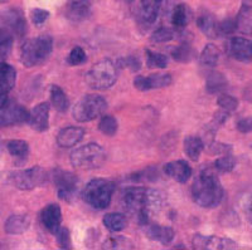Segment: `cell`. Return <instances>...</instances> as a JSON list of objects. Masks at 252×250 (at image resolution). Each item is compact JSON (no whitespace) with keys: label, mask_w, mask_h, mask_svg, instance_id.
<instances>
[{"label":"cell","mask_w":252,"mask_h":250,"mask_svg":"<svg viewBox=\"0 0 252 250\" xmlns=\"http://www.w3.org/2000/svg\"><path fill=\"white\" fill-rule=\"evenodd\" d=\"M118 119L112 116H103L98 123V130L105 136H115L118 132Z\"/></svg>","instance_id":"35"},{"label":"cell","mask_w":252,"mask_h":250,"mask_svg":"<svg viewBox=\"0 0 252 250\" xmlns=\"http://www.w3.org/2000/svg\"><path fill=\"white\" fill-rule=\"evenodd\" d=\"M10 182L20 190H33L47 181V172L39 166H33L22 171H15L9 177Z\"/></svg>","instance_id":"8"},{"label":"cell","mask_w":252,"mask_h":250,"mask_svg":"<svg viewBox=\"0 0 252 250\" xmlns=\"http://www.w3.org/2000/svg\"><path fill=\"white\" fill-rule=\"evenodd\" d=\"M193 248L199 250H228L236 249L237 245L233 240L227 238H220V236H204L195 235L193 238Z\"/></svg>","instance_id":"14"},{"label":"cell","mask_w":252,"mask_h":250,"mask_svg":"<svg viewBox=\"0 0 252 250\" xmlns=\"http://www.w3.org/2000/svg\"><path fill=\"white\" fill-rule=\"evenodd\" d=\"M103 249H132L134 245L131 244L129 239L124 236H112L105 240L102 245Z\"/></svg>","instance_id":"36"},{"label":"cell","mask_w":252,"mask_h":250,"mask_svg":"<svg viewBox=\"0 0 252 250\" xmlns=\"http://www.w3.org/2000/svg\"><path fill=\"white\" fill-rule=\"evenodd\" d=\"M228 148H231L229 146L224 145V143H213L211 146V151H213L212 154H224L227 155L229 152Z\"/></svg>","instance_id":"47"},{"label":"cell","mask_w":252,"mask_h":250,"mask_svg":"<svg viewBox=\"0 0 252 250\" xmlns=\"http://www.w3.org/2000/svg\"><path fill=\"white\" fill-rule=\"evenodd\" d=\"M164 172L169 177H172L174 181L184 184L192 176V167L184 160H177V161L165 164L164 165Z\"/></svg>","instance_id":"19"},{"label":"cell","mask_w":252,"mask_h":250,"mask_svg":"<svg viewBox=\"0 0 252 250\" xmlns=\"http://www.w3.org/2000/svg\"><path fill=\"white\" fill-rule=\"evenodd\" d=\"M29 112L23 106L8 103L0 108V126H13L28 122Z\"/></svg>","instance_id":"11"},{"label":"cell","mask_w":252,"mask_h":250,"mask_svg":"<svg viewBox=\"0 0 252 250\" xmlns=\"http://www.w3.org/2000/svg\"><path fill=\"white\" fill-rule=\"evenodd\" d=\"M174 38V31L169 28L161 27V28L157 29L150 37V40L154 43H166L172 40Z\"/></svg>","instance_id":"40"},{"label":"cell","mask_w":252,"mask_h":250,"mask_svg":"<svg viewBox=\"0 0 252 250\" xmlns=\"http://www.w3.org/2000/svg\"><path fill=\"white\" fill-rule=\"evenodd\" d=\"M49 17V13L44 9H33L31 13V18L34 24H43Z\"/></svg>","instance_id":"43"},{"label":"cell","mask_w":252,"mask_h":250,"mask_svg":"<svg viewBox=\"0 0 252 250\" xmlns=\"http://www.w3.org/2000/svg\"><path fill=\"white\" fill-rule=\"evenodd\" d=\"M107 110V102L100 94H86L75 105L72 116L78 122H90Z\"/></svg>","instance_id":"7"},{"label":"cell","mask_w":252,"mask_h":250,"mask_svg":"<svg viewBox=\"0 0 252 250\" xmlns=\"http://www.w3.org/2000/svg\"><path fill=\"white\" fill-rule=\"evenodd\" d=\"M220 59V51L215 44H207L199 57V62L204 68H215Z\"/></svg>","instance_id":"30"},{"label":"cell","mask_w":252,"mask_h":250,"mask_svg":"<svg viewBox=\"0 0 252 250\" xmlns=\"http://www.w3.org/2000/svg\"><path fill=\"white\" fill-rule=\"evenodd\" d=\"M237 30L244 34H252V0H244L237 18Z\"/></svg>","instance_id":"23"},{"label":"cell","mask_w":252,"mask_h":250,"mask_svg":"<svg viewBox=\"0 0 252 250\" xmlns=\"http://www.w3.org/2000/svg\"><path fill=\"white\" fill-rule=\"evenodd\" d=\"M29 226H31V218L28 215L15 214L6 219L5 224H4V230L10 235H18V234L26 233Z\"/></svg>","instance_id":"22"},{"label":"cell","mask_w":252,"mask_h":250,"mask_svg":"<svg viewBox=\"0 0 252 250\" xmlns=\"http://www.w3.org/2000/svg\"><path fill=\"white\" fill-rule=\"evenodd\" d=\"M56 236H57L58 245L62 249H71V234H69V230L67 227H61L57 234H56Z\"/></svg>","instance_id":"42"},{"label":"cell","mask_w":252,"mask_h":250,"mask_svg":"<svg viewBox=\"0 0 252 250\" xmlns=\"http://www.w3.org/2000/svg\"><path fill=\"white\" fill-rule=\"evenodd\" d=\"M118 67L111 59H102L94 63L86 74V83L92 89H107L116 83Z\"/></svg>","instance_id":"6"},{"label":"cell","mask_w":252,"mask_h":250,"mask_svg":"<svg viewBox=\"0 0 252 250\" xmlns=\"http://www.w3.org/2000/svg\"><path fill=\"white\" fill-rule=\"evenodd\" d=\"M40 220H42V224L47 230L56 235L61 229V224H62V211H61L60 205L51 204L46 206L40 214Z\"/></svg>","instance_id":"18"},{"label":"cell","mask_w":252,"mask_h":250,"mask_svg":"<svg viewBox=\"0 0 252 250\" xmlns=\"http://www.w3.org/2000/svg\"><path fill=\"white\" fill-rule=\"evenodd\" d=\"M192 197L202 208L212 209L223 199V188L213 170L207 168L198 173L192 184Z\"/></svg>","instance_id":"2"},{"label":"cell","mask_w":252,"mask_h":250,"mask_svg":"<svg viewBox=\"0 0 252 250\" xmlns=\"http://www.w3.org/2000/svg\"><path fill=\"white\" fill-rule=\"evenodd\" d=\"M4 26L6 27V30H9L12 34H15L18 38L24 37L27 31V22L23 13L19 9H9L8 12L3 13L1 15Z\"/></svg>","instance_id":"16"},{"label":"cell","mask_w":252,"mask_h":250,"mask_svg":"<svg viewBox=\"0 0 252 250\" xmlns=\"http://www.w3.org/2000/svg\"><path fill=\"white\" fill-rule=\"evenodd\" d=\"M227 85V80L223 74L213 72L208 76L206 83V88L209 93H217V92L223 91Z\"/></svg>","instance_id":"32"},{"label":"cell","mask_w":252,"mask_h":250,"mask_svg":"<svg viewBox=\"0 0 252 250\" xmlns=\"http://www.w3.org/2000/svg\"><path fill=\"white\" fill-rule=\"evenodd\" d=\"M103 225L109 229L110 231H121L127 226V219L124 214L120 213H109L103 216Z\"/></svg>","instance_id":"29"},{"label":"cell","mask_w":252,"mask_h":250,"mask_svg":"<svg viewBox=\"0 0 252 250\" xmlns=\"http://www.w3.org/2000/svg\"><path fill=\"white\" fill-rule=\"evenodd\" d=\"M120 200L124 210L138 220L140 225L149 224L153 216L157 215L164 205L160 191L140 186L124 189Z\"/></svg>","instance_id":"1"},{"label":"cell","mask_w":252,"mask_h":250,"mask_svg":"<svg viewBox=\"0 0 252 250\" xmlns=\"http://www.w3.org/2000/svg\"><path fill=\"white\" fill-rule=\"evenodd\" d=\"M13 47V34L6 29H0V60L9 56Z\"/></svg>","instance_id":"34"},{"label":"cell","mask_w":252,"mask_h":250,"mask_svg":"<svg viewBox=\"0 0 252 250\" xmlns=\"http://www.w3.org/2000/svg\"><path fill=\"white\" fill-rule=\"evenodd\" d=\"M86 131L81 127H75V126H69V127L62 128L60 134L57 135V143L60 147L69 148L77 145L81 139H83Z\"/></svg>","instance_id":"21"},{"label":"cell","mask_w":252,"mask_h":250,"mask_svg":"<svg viewBox=\"0 0 252 250\" xmlns=\"http://www.w3.org/2000/svg\"><path fill=\"white\" fill-rule=\"evenodd\" d=\"M8 0H0V3H6Z\"/></svg>","instance_id":"49"},{"label":"cell","mask_w":252,"mask_h":250,"mask_svg":"<svg viewBox=\"0 0 252 250\" xmlns=\"http://www.w3.org/2000/svg\"><path fill=\"white\" fill-rule=\"evenodd\" d=\"M146 64L149 68L164 69L168 67V57L157 52L146 51Z\"/></svg>","instance_id":"33"},{"label":"cell","mask_w":252,"mask_h":250,"mask_svg":"<svg viewBox=\"0 0 252 250\" xmlns=\"http://www.w3.org/2000/svg\"><path fill=\"white\" fill-rule=\"evenodd\" d=\"M55 185L60 199L64 201H71L75 197L78 188V180L75 173L69 171L56 170L55 171Z\"/></svg>","instance_id":"9"},{"label":"cell","mask_w":252,"mask_h":250,"mask_svg":"<svg viewBox=\"0 0 252 250\" xmlns=\"http://www.w3.org/2000/svg\"><path fill=\"white\" fill-rule=\"evenodd\" d=\"M120 63L123 64V67H127L131 71H136V69L140 68V62L136 58H126V59L120 60Z\"/></svg>","instance_id":"46"},{"label":"cell","mask_w":252,"mask_h":250,"mask_svg":"<svg viewBox=\"0 0 252 250\" xmlns=\"http://www.w3.org/2000/svg\"><path fill=\"white\" fill-rule=\"evenodd\" d=\"M217 103L218 106L226 112H233L236 111L238 107V101L236 100L235 97L229 96V94H220V96L218 97Z\"/></svg>","instance_id":"41"},{"label":"cell","mask_w":252,"mask_h":250,"mask_svg":"<svg viewBox=\"0 0 252 250\" xmlns=\"http://www.w3.org/2000/svg\"><path fill=\"white\" fill-rule=\"evenodd\" d=\"M163 0H135V18L140 24L149 27L157 20Z\"/></svg>","instance_id":"10"},{"label":"cell","mask_w":252,"mask_h":250,"mask_svg":"<svg viewBox=\"0 0 252 250\" xmlns=\"http://www.w3.org/2000/svg\"><path fill=\"white\" fill-rule=\"evenodd\" d=\"M29 125L37 132H44L49 127V103L43 102L35 106L29 112Z\"/></svg>","instance_id":"17"},{"label":"cell","mask_w":252,"mask_h":250,"mask_svg":"<svg viewBox=\"0 0 252 250\" xmlns=\"http://www.w3.org/2000/svg\"><path fill=\"white\" fill-rule=\"evenodd\" d=\"M173 78L168 73H155L145 76H138L134 78V87L138 91L145 92L155 88H164L172 84Z\"/></svg>","instance_id":"12"},{"label":"cell","mask_w":252,"mask_h":250,"mask_svg":"<svg viewBox=\"0 0 252 250\" xmlns=\"http://www.w3.org/2000/svg\"><path fill=\"white\" fill-rule=\"evenodd\" d=\"M236 166V159L233 156H231L229 154L223 155L222 157L216 160L215 167L216 170L220 171V172H229L232 171Z\"/></svg>","instance_id":"38"},{"label":"cell","mask_w":252,"mask_h":250,"mask_svg":"<svg viewBox=\"0 0 252 250\" xmlns=\"http://www.w3.org/2000/svg\"><path fill=\"white\" fill-rule=\"evenodd\" d=\"M144 226H145V235L154 242H159L160 244H169L175 236L174 229L170 226H163V225L152 224V222Z\"/></svg>","instance_id":"20"},{"label":"cell","mask_w":252,"mask_h":250,"mask_svg":"<svg viewBox=\"0 0 252 250\" xmlns=\"http://www.w3.org/2000/svg\"><path fill=\"white\" fill-rule=\"evenodd\" d=\"M184 152L192 161H197L204 150L203 139L198 136H189L184 139Z\"/></svg>","instance_id":"26"},{"label":"cell","mask_w":252,"mask_h":250,"mask_svg":"<svg viewBox=\"0 0 252 250\" xmlns=\"http://www.w3.org/2000/svg\"><path fill=\"white\" fill-rule=\"evenodd\" d=\"M87 60V56L81 47H75V48H72V51L69 52L68 58H67V62L71 66H81L83 63H86Z\"/></svg>","instance_id":"39"},{"label":"cell","mask_w":252,"mask_h":250,"mask_svg":"<svg viewBox=\"0 0 252 250\" xmlns=\"http://www.w3.org/2000/svg\"><path fill=\"white\" fill-rule=\"evenodd\" d=\"M69 161L76 170H96L106 162V152L98 143H87L72 151Z\"/></svg>","instance_id":"5"},{"label":"cell","mask_w":252,"mask_h":250,"mask_svg":"<svg viewBox=\"0 0 252 250\" xmlns=\"http://www.w3.org/2000/svg\"><path fill=\"white\" fill-rule=\"evenodd\" d=\"M192 18V12L187 4H178L172 12V22L177 28H184Z\"/></svg>","instance_id":"28"},{"label":"cell","mask_w":252,"mask_h":250,"mask_svg":"<svg viewBox=\"0 0 252 250\" xmlns=\"http://www.w3.org/2000/svg\"><path fill=\"white\" fill-rule=\"evenodd\" d=\"M51 102L56 108V111H58L60 113H64L69 107L68 97L60 85L53 84L51 87Z\"/></svg>","instance_id":"27"},{"label":"cell","mask_w":252,"mask_h":250,"mask_svg":"<svg viewBox=\"0 0 252 250\" xmlns=\"http://www.w3.org/2000/svg\"><path fill=\"white\" fill-rule=\"evenodd\" d=\"M237 30V24H236V19H226L222 23H218V31L223 33V34H229L232 31Z\"/></svg>","instance_id":"44"},{"label":"cell","mask_w":252,"mask_h":250,"mask_svg":"<svg viewBox=\"0 0 252 250\" xmlns=\"http://www.w3.org/2000/svg\"><path fill=\"white\" fill-rule=\"evenodd\" d=\"M9 154L18 161H24L29 156V145L24 139H12L6 145Z\"/></svg>","instance_id":"31"},{"label":"cell","mask_w":252,"mask_h":250,"mask_svg":"<svg viewBox=\"0 0 252 250\" xmlns=\"http://www.w3.org/2000/svg\"><path fill=\"white\" fill-rule=\"evenodd\" d=\"M246 215L247 219H249L250 222L252 224V196L250 197L246 202Z\"/></svg>","instance_id":"48"},{"label":"cell","mask_w":252,"mask_h":250,"mask_svg":"<svg viewBox=\"0 0 252 250\" xmlns=\"http://www.w3.org/2000/svg\"><path fill=\"white\" fill-rule=\"evenodd\" d=\"M237 130L242 134H249L252 131V118L251 117H245V118H241L240 121L236 125Z\"/></svg>","instance_id":"45"},{"label":"cell","mask_w":252,"mask_h":250,"mask_svg":"<svg viewBox=\"0 0 252 250\" xmlns=\"http://www.w3.org/2000/svg\"><path fill=\"white\" fill-rule=\"evenodd\" d=\"M197 26L204 35L209 38H216L218 35V23L211 13L203 12L198 15Z\"/></svg>","instance_id":"24"},{"label":"cell","mask_w":252,"mask_h":250,"mask_svg":"<svg viewBox=\"0 0 252 250\" xmlns=\"http://www.w3.org/2000/svg\"><path fill=\"white\" fill-rule=\"evenodd\" d=\"M17 82V72L10 64L0 60V108L8 102V94Z\"/></svg>","instance_id":"13"},{"label":"cell","mask_w":252,"mask_h":250,"mask_svg":"<svg viewBox=\"0 0 252 250\" xmlns=\"http://www.w3.org/2000/svg\"><path fill=\"white\" fill-rule=\"evenodd\" d=\"M91 14L89 0H73L68 8V17L75 22H82Z\"/></svg>","instance_id":"25"},{"label":"cell","mask_w":252,"mask_h":250,"mask_svg":"<svg viewBox=\"0 0 252 250\" xmlns=\"http://www.w3.org/2000/svg\"><path fill=\"white\" fill-rule=\"evenodd\" d=\"M229 56L240 62L249 63L252 60V42L242 37H233L227 43Z\"/></svg>","instance_id":"15"},{"label":"cell","mask_w":252,"mask_h":250,"mask_svg":"<svg viewBox=\"0 0 252 250\" xmlns=\"http://www.w3.org/2000/svg\"><path fill=\"white\" fill-rule=\"evenodd\" d=\"M172 57L173 59L177 60V62L187 63L190 62L194 57V52L188 44H182V46L174 48V51L172 52Z\"/></svg>","instance_id":"37"},{"label":"cell","mask_w":252,"mask_h":250,"mask_svg":"<svg viewBox=\"0 0 252 250\" xmlns=\"http://www.w3.org/2000/svg\"><path fill=\"white\" fill-rule=\"evenodd\" d=\"M53 51V40L49 35L28 39L20 48V60L26 67H35L47 62Z\"/></svg>","instance_id":"3"},{"label":"cell","mask_w":252,"mask_h":250,"mask_svg":"<svg viewBox=\"0 0 252 250\" xmlns=\"http://www.w3.org/2000/svg\"><path fill=\"white\" fill-rule=\"evenodd\" d=\"M115 191L114 182L107 179L97 177L86 185L83 190V200L96 210H105L109 208Z\"/></svg>","instance_id":"4"}]
</instances>
